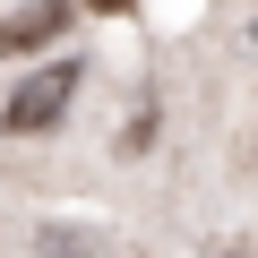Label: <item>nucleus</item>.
<instances>
[{
  "mask_svg": "<svg viewBox=\"0 0 258 258\" xmlns=\"http://www.w3.org/2000/svg\"><path fill=\"white\" fill-rule=\"evenodd\" d=\"M69 95H78V60H43L18 95H9V112H0V129L9 138H35V129H52L60 112H69Z\"/></svg>",
  "mask_w": 258,
  "mask_h": 258,
  "instance_id": "1",
  "label": "nucleus"
},
{
  "mask_svg": "<svg viewBox=\"0 0 258 258\" xmlns=\"http://www.w3.org/2000/svg\"><path fill=\"white\" fill-rule=\"evenodd\" d=\"M69 26V0H26V9L0 18V52H35V43H60Z\"/></svg>",
  "mask_w": 258,
  "mask_h": 258,
  "instance_id": "2",
  "label": "nucleus"
},
{
  "mask_svg": "<svg viewBox=\"0 0 258 258\" xmlns=\"http://www.w3.org/2000/svg\"><path fill=\"white\" fill-rule=\"evenodd\" d=\"M18 258H103V232H86V224H35L18 241Z\"/></svg>",
  "mask_w": 258,
  "mask_h": 258,
  "instance_id": "3",
  "label": "nucleus"
},
{
  "mask_svg": "<svg viewBox=\"0 0 258 258\" xmlns=\"http://www.w3.org/2000/svg\"><path fill=\"white\" fill-rule=\"evenodd\" d=\"M86 9H103V18H120V9H129V0H86Z\"/></svg>",
  "mask_w": 258,
  "mask_h": 258,
  "instance_id": "4",
  "label": "nucleus"
},
{
  "mask_svg": "<svg viewBox=\"0 0 258 258\" xmlns=\"http://www.w3.org/2000/svg\"><path fill=\"white\" fill-rule=\"evenodd\" d=\"M249 52H258V18H249Z\"/></svg>",
  "mask_w": 258,
  "mask_h": 258,
  "instance_id": "5",
  "label": "nucleus"
},
{
  "mask_svg": "<svg viewBox=\"0 0 258 258\" xmlns=\"http://www.w3.org/2000/svg\"><path fill=\"white\" fill-rule=\"evenodd\" d=\"M232 258H258V249H232Z\"/></svg>",
  "mask_w": 258,
  "mask_h": 258,
  "instance_id": "6",
  "label": "nucleus"
}]
</instances>
